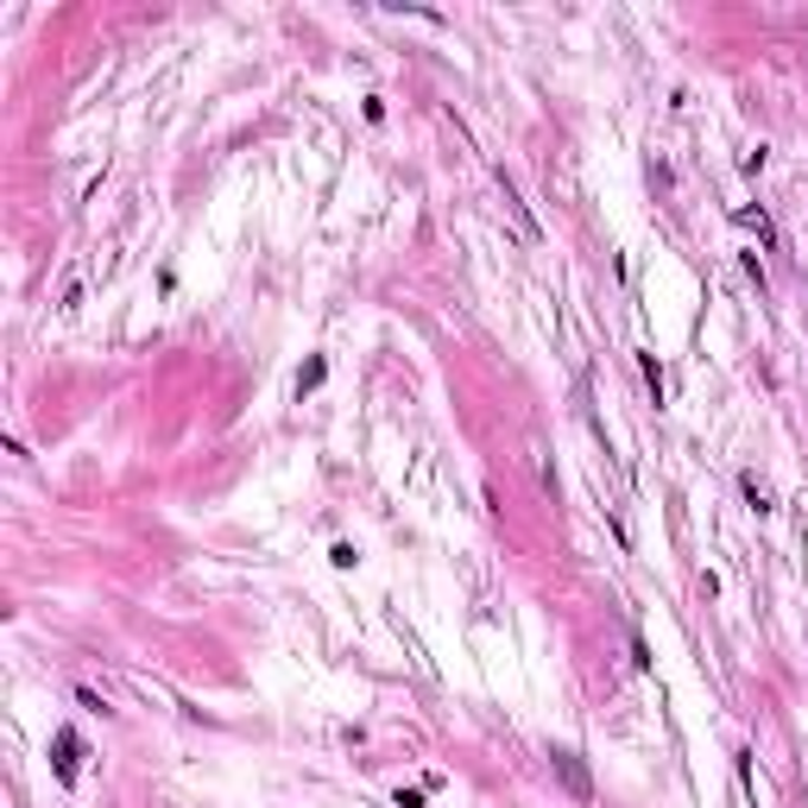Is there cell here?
Here are the masks:
<instances>
[{"label": "cell", "instance_id": "3", "mask_svg": "<svg viewBox=\"0 0 808 808\" xmlns=\"http://www.w3.org/2000/svg\"><path fill=\"white\" fill-rule=\"evenodd\" d=\"M739 228H758V240H770V221L758 209H739Z\"/></svg>", "mask_w": 808, "mask_h": 808}, {"label": "cell", "instance_id": "2", "mask_svg": "<svg viewBox=\"0 0 808 808\" xmlns=\"http://www.w3.org/2000/svg\"><path fill=\"white\" fill-rule=\"evenodd\" d=\"M77 758H82V739L70 727L51 739V765H58V784H77Z\"/></svg>", "mask_w": 808, "mask_h": 808}, {"label": "cell", "instance_id": "1", "mask_svg": "<svg viewBox=\"0 0 808 808\" xmlns=\"http://www.w3.org/2000/svg\"><path fill=\"white\" fill-rule=\"evenodd\" d=\"M550 765H556V777L569 784V796H575V802H593V784H588V770H581V758H575V751H562V746H556V751H550Z\"/></svg>", "mask_w": 808, "mask_h": 808}]
</instances>
